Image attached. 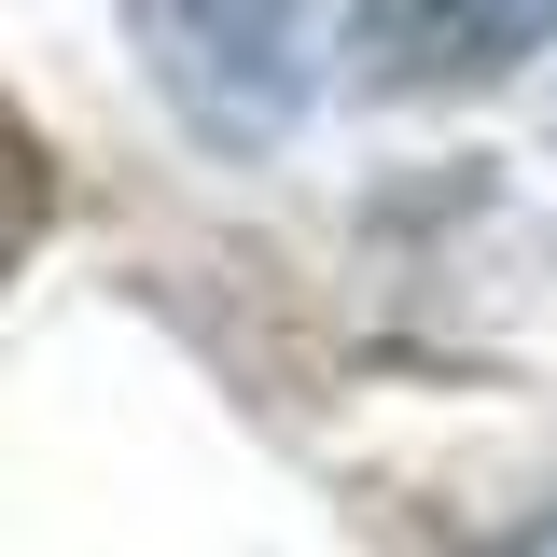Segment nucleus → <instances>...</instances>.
<instances>
[{"label": "nucleus", "mask_w": 557, "mask_h": 557, "mask_svg": "<svg viewBox=\"0 0 557 557\" xmlns=\"http://www.w3.org/2000/svg\"><path fill=\"white\" fill-rule=\"evenodd\" d=\"M139 57L168 84V112L223 153H265L307 98V57H293V0H126Z\"/></svg>", "instance_id": "obj_1"}, {"label": "nucleus", "mask_w": 557, "mask_h": 557, "mask_svg": "<svg viewBox=\"0 0 557 557\" xmlns=\"http://www.w3.org/2000/svg\"><path fill=\"white\" fill-rule=\"evenodd\" d=\"M544 42H557V0H418V14L376 28L391 84H487V70L544 57Z\"/></svg>", "instance_id": "obj_2"}, {"label": "nucleus", "mask_w": 557, "mask_h": 557, "mask_svg": "<svg viewBox=\"0 0 557 557\" xmlns=\"http://www.w3.org/2000/svg\"><path fill=\"white\" fill-rule=\"evenodd\" d=\"M42 223H57V153H42V126L0 98V278L42 251Z\"/></svg>", "instance_id": "obj_3"}, {"label": "nucleus", "mask_w": 557, "mask_h": 557, "mask_svg": "<svg viewBox=\"0 0 557 557\" xmlns=\"http://www.w3.org/2000/svg\"><path fill=\"white\" fill-rule=\"evenodd\" d=\"M544 557H557V544H544Z\"/></svg>", "instance_id": "obj_4"}]
</instances>
